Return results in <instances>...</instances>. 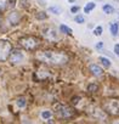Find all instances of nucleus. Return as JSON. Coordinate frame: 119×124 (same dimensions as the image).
Here are the masks:
<instances>
[{
    "label": "nucleus",
    "instance_id": "23",
    "mask_svg": "<svg viewBox=\"0 0 119 124\" xmlns=\"http://www.w3.org/2000/svg\"><path fill=\"white\" fill-rule=\"evenodd\" d=\"M79 10H80V8H79V6H73V8L71 9V11H72L73 14H75V12H78Z\"/></svg>",
    "mask_w": 119,
    "mask_h": 124
},
{
    "label": "nucleus",
    "instance_id": "1",
    "mask_svg": "<svg viewBox=\"0 0 119 124\" xmlns=\"http://www.w3.org/2000/svg\"><path fill=\"white\" fill-rule=\"evenodd\" d=\"M37 58L49 65H65L68 62V56L66 54L55 51H41L37 54Z\"/></svg>",
    "mask_w": 119,
    "mask_h": 124
},
{
    "label": "nucleus",
    "instance_id": "8",
    "mask_svg": "<svg viewBox=\"0 0 119 124\" xmlns=\"http://www.w3.org/2000/svg\"><path fill=\"white\" fill-rule=\"evenodd\" d=\"M90 71L94 76L96 77H101L103 74V71L101 70V67H98L97 65H90Z\"/></svg>",
    "mask_w": 119,
    "mask_h": 124
},
{
    "label": "nucleus",
    "instance_id": "17",
    "mask_svg": "<svg viewBox=\"0 0 119 124\" xmlns=\"http://www.w3.org/2000/svg\"><path fill=\"white\" fill-rule=\"evenodd\" d=\"M17 105H18V107L23 108V107L26 106V99H24V97H20V99L17 100Z\"/></svg>",
    "mask_w": 119,
    "mask_h": 124
},
{
    "label": "nucleus",
    "instance_id": "20",
    "mask_svg": "<svg viewBox=\"0 0 119 124\" xmlns=\"http://www.w3.org/2000/svg\"><path fill=\"white\" fill-rule=\"evenodd\" d=\"M75 22L77 23H84V17L82 16V15H78V16H75Z\"/></svg>",
    "mask_w": 119,
    "mask_h": 124
},
{
    "label": "nucleus",
    "instance_id": "24",
    "mask_svg": "<svg viewBox=\"0 0 119 124\" xmlns=\"http://www.w3.org/2000/svg\"><path fill=\"white\" fill-rule=\"evenodd\" d=\"M102 46H103V43H102V41H98V43L96 44V49H102Z\"/></svg>",
    "mask_w": 119,
    "mask_h": 124
},
{
    "label": "nucleus",
    "instance_id": "25",
    "mask_svg": "<svg viewBox=\"0 0 119 124\" xmlns=\"http://www.w3.org/2000/svg\"><path fill=\"white\" fill-rule=\"evenodd\" d=\"M68 1H69V3H74V1H75V0H68Z\"/></svg>",
    "mask_w": 119,
    "mask_h": 124
},
{
    "label": "nucleus",
    "instance_id": "4",
    "mask_svg": "<svg viewBox=\"0 0 119 124\" xmlns=\"http://www.w3.org/2000/svg\"><path fill=\"white\" fill-rule=\"evenodd\" d=\"M56 114L60 118H69L73 116V109L65 105H56Z\"/></svg>",
    "mask_w": 119,
    "mask_h": 124
},
{
    "label": "nucleus",
    "instance_id": "18",
    "mask_svg": "<svg viewBox=\"0 0 119 124\" xmlns=\"http://www.w3.org/2000/svg\"><path fill=\"white\" fill-rule=\"evenodd\" d=\"M102 31H103L102 27L98 26V27H96V28L94 29V34H95V35H101V34H102Z\"/></svg>",
    "mask_w": 119,
    "mask_h": 124
},
{
    "label": "nucleus",
    "instance_id": "3",
    "mask_svg": "<svg viewBox=\"0 0 119 124\" xmlns=\"http://www.w3.org/2000/svg\"><path fill=\"white\" fill-rule=\"evenodd\" d=\"M12 47L7 40H0V61H6Z\"/></svg>",
    "mask_w": 119,
    "mask_h": 124
},
{
    "label": "nucleus",
    "instance_id": "10",
    "mask_svg": "<svg viewBox=\"0 0 119 124\" xmlns=\"http://www.w3.org/2000/svg\"><path fill=\"white\" fill-rule=\"evenodd\" d=\"M95 6H96L95 3H88V4L85 5V8H84V12H85V14H89L91 10L95 9Z\"/></svg>",
    "mask_w": 119,
    "mask_h": 124
},
{
    "label": "nucleus",
    "instance_id": "2",
    "mask_svg": "<svg viewBox=\"0 0 119 124\" xmlns=\"http://www.w3.org/2000/svg\"><path fill=\"white\" fill-rule=\"evenodd\" d=\"M103 108L108 114L112 116H119V100L117 99H111L107 100L103 103Z\"/></svg>",
    "mask_w": 119,
    "mask_h": 124
},
{
    "label": "nucleus",
    "instance_id": "26",
    "mask_svg": "<svg viewBox=\"0 0 119 124\" xmlns=\"http://www.w3.org/2000/svg\"><path fill=\"white\" fill-rule=\"evenodd\" d=\"M114 1H119V0H114Z\"/></svg>",
    "mask_w": 119,
    "mask_h": 124
},
{
    "label": "nucleus",
    "instance_id": "14",
    "mask_svg": "<svg viewBox=\"0 0 119 124\" xmlns=\"http://www.w3.org/2000/svg\"><path fill=\"white\" fill-rule=\"evenodd\" d=\"M49 11H50L51 14H55V15H60V14L62 12L61 8H57V6H50V8H49Z\"/></svg>",
    "mask_w": 119,
    "mask_h": 124
},
{
    "label": "nucleus",
    "instance_id": "21",
    "mask_svg": "<svg viewBox=\"0 0 119 124\" xmlns=\"http://www.w3.org/2000/svg\"><path fill=\"white\" fill-rule=\"evenodd\" d=\"M7 4V0H0V10H3Z\"/></svg>",
    "mask_w": 119,
    "mask_h": 124
},
{
    "label": "nucleus",
    "instance_id": "15",
    "mask_svg": "<svg viewBox=\"0 0 119 124\" xmlns=\"http://www.w3.org/2000/svg\"><path fill=\"white\" fill-rule=\"evenodd\" d=\"M88 90L91 91V93H96V91H98V85L97 84H89Z\"/></svg>",
    "mask_w": 119,
    "mask_h": 124
},
{
    "label": "nucleus",
    "instance_id": "6",
    "mask_svg": "<svg viewBox=\"0 0 119 124\" xmlns=\"http://www.w3.org/2000/svg\"><path fill=\"white\" fill-rule=\"evenodd\" d=\"M20 43H21V45H22L23 47H26L27 50H33V49L37 46V40H35L34 38H32V37L22 38V39L20 40Z\"/></svg>",
    "mask_w": 119,
    "mask_h": 124
},
{
    "label": "nucleus",
    "instance_id": "5",
    "mask_svg": "<svg viewBox=\"0 0 119 124\" xmlns=\"http://www.w3.org/2000/svg\"><path fill=\"white\" fill-rule=\"evenodd\" d=\"M9 58H10V62L17 65V63H21V62L23 61L24 55H23V52H22L20 49H14V50H11Z\"/></svg>",
    "mask_w": 119,
    "mask_h": 124
},
{
    "label": "nucleus",
    "instance_id": "9",
    "mask_svg": "<svg viewBox=\"0 0 119 124\" xmlns=\"http://www.w3.org/2000/svg\"><path fill=\"white\" fill-rule=\"evenodd\" d=\"M109 29H111V33H112L113 37H117L118 35V33H119V26H118L117 22H112L109 24Z\"/></svg>",
    "mask_w": 119,
    "mask_h": 124
},
{
    "label": "nucleus",
    "instance_id": "22",
    "mask_svg": "<svg viewBox=\"0 0 119 124\" xmlns=\"http://www.w3.org/2000/svg\"><path fill=\"white\" fill-rule=\"evenodd\" d=\"M114 54L119 57V44H115L114 45Z\"/></svg>",
    "mask_w": 119,
    "mask_h": 124
},
{
    "label": "nucleus",
    "instance_id": "16",
    "mask_svg": "<svg viewBox=\"0 0 119 124\" xmlns=\"http://www.w3.org/2000/svg\"><path fill=\"white\" fill-rule=\"evenodd\" d=\"M51 116H52V112H51V111H43V112H41V117H43L44 119H50Z\"/></svg>",
    "mask_w": 119,
    "mask_h": 124
},
{
    "label": "nucleus",
    "instance_id": "11",
    "mask_svg": "<svg viewBox=\"0 0 119 124\" xmlns=\"http://www.w3.org/2000/svg\"><path fill=\"white\" fill-rule=\"evenodd\" d=\"M103 12L104 14H107V15H111V14H113L114 12V9H113V6H111V5H103Z\"/></svg>",
    "mask_w": 119,
    "mask_h": 124
},
{
    "label": "nucleus",
    "instance_id": "19",
    "mask_svg": "<svg viewBox=\"0 0 119 124\" xmlns=\"http://www.w3.org/2000/svg\"><path fill=\"white\" fill-rule=\"evenodd\" d=\"M35 16H37V18H38V20H46V18H47V16H46L44 12H38Z\"/></svg>",
    "mask_w": 119,
    "mask_h": 124
},
{
    "label": "nucleus",
    "instance_id": "7",
    "mask_svg": "<svg viewBox=\"0 0 119 124\" xmlns=\"http://www.w3.org/2000/svg\"><path fill=\"white\" fill-rule=\"evenodd\" d=\"M44 35H45L47 39H50V40L57 39V33H56L52 28H47V29H45V31H44Z\"/></svg>",
    "mask_w": 119,
    "mask_h": 124
},
{
    "label": "nucleus",
    "instance_id": "12",
    "mask_svg": "<svg viewBox=\"0 0 119 124\" xmlns=\"http://www.w3.org/2000/svg\"><path fill=\"white\" fill-rule=\"evenodd\" d=\"M60 31H61L62 33H65V34H72V29L69 27H67L66 24H61V26H60Z\"/></svg>",
    "mask_w": 119,
    "mask_h": 124
},
{
    "label": "nucleus",
    "instance_id": "13",
    "mask_svg": "<svg viewBox=\"0 0 119 124\" xmlns=\"http://www.w3.org/2000/svg\"><path fill=\"white\" fill-rule=\"evenodd\" d=\"M98 60H100V62H101V63H102L104 67H107V68H108V67H111V61H109L108 58H106V57L101 56Z\"/></svg>",
    "mask_w": 119,
    "mask_h": 124
}]
</instances>
